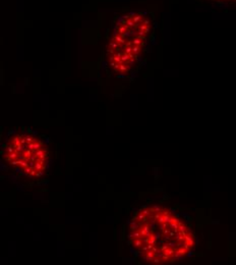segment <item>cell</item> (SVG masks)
<instances>
[{
    "instance_id": "6da1fadb",
    "label": "cell",
    "mask_w": 236,
    "mask_h": 265,
    "mask_svg": "<svg viewBox=\"0 0 236 265\" xmlns=\"http://www.w3.org/2000/svg\"><path fill=\"white\" fill-rule=\"evenodd\" d=\"M128 244L141 260L167 264L187 257L195 247V237L179 214L161 204H150L132 215Z\"/></svg>"
},
{
    "instance_id": "7a4b0ae2",
    "label": "cell",
    "mask_w": 236,
    "mask_h": 265,
    "mask_svg": "<svg viewBox=\"0 0 236 265\" xmlns=\"http://www.w3.org/2000/svg\"><path fill=\"white\" fill-rule=\"evenodd\" d=\"M4 161L15 172L30 178H40L46 173L50 153L40 137L20 132L9 136L2 147Z\"/></svg>"
}]
</instances>
